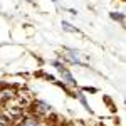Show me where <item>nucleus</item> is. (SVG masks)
<instances>
[{
    "label": "nucleus",
    "mask_w": 126,
    "mask_h": 126,
    "mask_svg": "<svg viewBox=\"0 0 126 126\" xmlns=\"http://www.w3.org/2000/svg\"><path fill=\"white\" fill-rule=\"evenodd\" d=\"M52 66L57 69L59 76L62 78V84H66V86H71V87H76L78 86V82H76V79H74V76L71 74V71H69L64 64H61L59 61H54L52 62Z\"/></svg>",
    "instance_id": "f257e3e1"
},
{
    "label": "nucleus",
    "mask_w": 126,
    "mask_h": 126,
    "mask_svg": "<svg viewBox=\"0 0 126 126\" xmlns=\"http://www.w3.org/2000/svg\"><path fill=\"white\" fill-rule=\"evenodd\" d=\"M34 111H35L37 116H47L52 111V106L49 103H46V101H35L34 103Z\"/></svg>",
    "instance_id": "f03ea898"
},
{
    "label": "nucleus",
    "mask_w": 126,
    "mask_h": 126,
    "mask_svg": "<svg viewBox=\"0 0 126 126\" xmlns=\"http://www.w3.org/2000/svg\"><path fill=\"white\" fill-rule=\"evenodd\" d=\"M64 59H66V61H69V62H72V64H82L81 54H79L78 50H66Z\"/></svg>",
    "instance_id": "7ed1b4c3"
},
{
    "label": "nucleus",
    "mask_w": 126,
    "mask_h": 126,
    "mask_svg": "<svg viewBox=\"0 0 126 126\" xmlns=\"http://www.w3.org/2000/svg\"><path fill=\"white\" fill-rule=\"evenodd\" d=\"M20 126H40V121L37 116H27L22 119Z\"/></svg>",
    "instance_id": "20e7f679"
},
{
    "label": "nucleus",
    "mask_w": 126,
    "mask_h": 126,
    "mask_svg": "<svg viewBox=\"0 0 126 126\" xmlns=\"http://www.w3.org/2000/svg\"><path fill=\"white\" fill-rule=\"evenodd\" d=\"M74 96H78V99L82 103V106H84V109H87V111H91V108H89V103H87V99H86V96L82 94V93H76Z\"/></svg>",
    "instance_id": "39448f33"
},
{
    "label": "nucleus",
    "mask_w": 126,
    "mask_h": 126,
    "mask_svg": "<svg viewBox=\"0 0 126 126\" xmlns=\"http://www.w3.org/2000/svg\"><path fill=\"white\" fill-rule=\"evenodd\" d=\"M109 17H111L113 20H116V22H121V24L125 22V15H123L121 12H111V15H109Z\"/></svg>",
    "instance_id": "423d86ee"
},
{
    "label": "nucleus",
    "mask_w": 126,
    "mask_h": 126,
    "mask_svg": "<svg viewBox=\"0 0 126 126\" xmlns=\"http://www.w3.org/2000/svg\"><path fill=\"white\" fill-rule=\"evenodd\" d=\"M61 25H62V29L66 30V32H78V29H76V27H74L72 24L66 22V20H62V24H61Z\"/></svg>",
    "instance_id": "0eeeda50"
},
{
    "label": "nucleus",
    "mask_w": 126,
    "mask_h": 126,
    "mask_svg": "<svg viewBox=\"0 0 126 126\" xmlns=\"http://www.w3.org/2000/svg\"><path fill=\"white\" fill-rule=\"evenodd\" d=\"M84 91H86V93H96L97 89L96 87H84Z\"/></svg>",
    "instance_id": "6e6552de"
},
{
    "label": "nucleus",
    "mask_w": 126,
    "mask_h": 126,
    "mask_svg": "<svg viewBox=\"0 0 126 126\" xmlns=\"http://www.w3.org/2000/svg\"><path fill=\"white\" fill-rule=\"evenodd\" d=\"M50 2H54V3H57V2H59V0H50Z\"/></svg>",
    "instance_id": "1a4fd4ad"
}]
</instances>
